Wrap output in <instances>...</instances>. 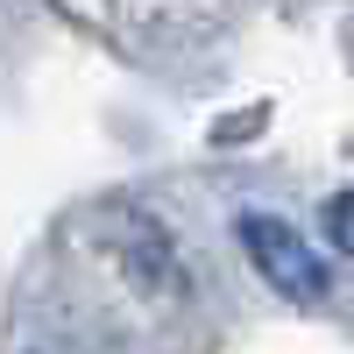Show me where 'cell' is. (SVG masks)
<instances>
[{
  "mask_svg": "<svg viewBox=\"0 0 354 354\" xmlns=\"http://www.w3.org/2000/svg\"><path fill=\"white\" fill-rule=\"evenodd\" d=\"M326 227H333V241H347V198H333V205H326Z\"/></svg>",
  "mask_w": 354,
  "mask_h": 354,
  "instance_id": "7a4b0ae2",
  "label": "cell"
},
{
  "mask_svg": "<svg viewBox=\"0 0 354 354\" xmlns=\"http://www.w3.org/2000/svg\"><path fill=\"white\" fill-rule=\"evenodd\" d=\"M241 248H248V262L262 270V283L283 290L290 305H319V298H326V262H319V248H312L290 220H277V213H241Z\"/></svg>",
  "mask_w": 354,
  "mask_h": 354,
  "instance_id": "6da1fadb",
  "label": "cell"
}]
</instances>
